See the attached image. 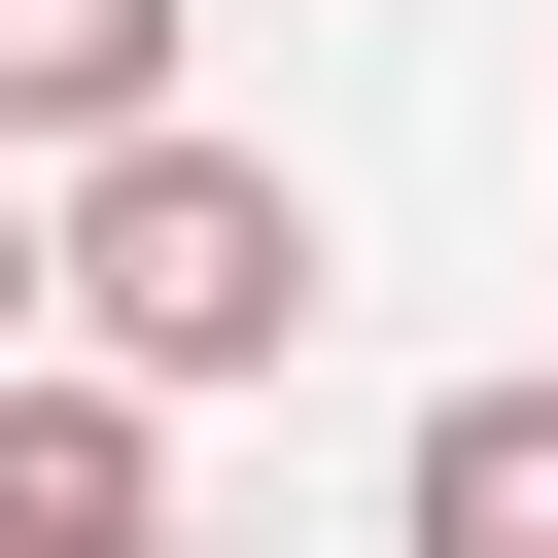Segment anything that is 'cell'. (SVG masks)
I'll use <instances>...</instances> for the list:
<instances>
[{"instance_id": "7a4b0ae2", "label": "cell", "mask_w": 558, "mask_h": 558, "mask_svg": "<svg viewBox=\"0 0 558 558\" xmlns=\"http://www.w3.org/2000/svg\"><path fill=\"white\" fill-rule=\"evenodd\" d=\"M0 558H174V418L35 349V384H0Z\"/></svg>"}, {"instance_id": "3957f363", "label": "cell", "mask_w": 558, "mask_h": 558, "mask_svg": "<svg viewBox=\"0 0 558 558\" xmlns=\"http://www.w3.org/2000/svg\"><path fill=\"white\" fill-rule=\"evenodd\" d=\"M384 558H558V349H523V384H453V418L384 453Z\"/></svg>"}, {"instance_id": "6da1fadb", "label": "cell", "mask_w": 558, "mask_h": 558, "mask_svg": "<svg viewBox=\"0 0 558 558\" xmlns=\"http://www.w3.org/2000/svg\"><path fill=\"white\" fill-rule=\"evenodd\" d=\"M35 349H70V384H140V418H174V384H279V349H314V174H279V140H209V105H174V140H105V174L35 209Z\"/></svg>"}, {"instance_id": "5b68a950", "label": "cell", "mask_w": 558, "mask_h": 558, "mask_svg": "<svg viewBox=\"0 0 558 558\" xmlns=\"http://www.w3.org/2000/svg\"><path fill=\"white\" fill-rule=\"evenodd\" d=\"M0 384H35V174H0Z\"/></svg>"}, {"instance_id": "277c9868", "label": "cell", "mask_w": 558, "mask_h": 558, "mask_svg": "<svg viewBox=\"0 0 558 558\" xmlns=\"http://www.w3.org/2000/svg\"><path fill=\"white\" fill-rule=\"evenodd\" d=\"M0 140H174V0H0Z\"/></svg>"}]
</instances>
